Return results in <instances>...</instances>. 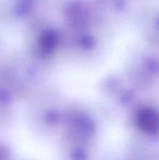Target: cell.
<instances>
[{
  "instance_id": "cell-1",
  "label": "cell",
  "mask_w": 159,
  "mask_h": 160,
  "mask_svg": "<svg viewBox=\"0 0 159 160\" xmlns=\"http://www.w3.org/2000/svg\"><path fill=\"white\" fill-rule=\"evenodd\" d=\"M141 127L148 132H154L159 127V117L152 109H144L140 116Z\"/></svg>"
},
{
  "instance_id": "cell-2",
  "label": "cell",
  "mask_w": 159,
  "mask_h": 160,
  "mask_svg": "<svg viewBox=\"0 0 159 160\" xmlns=\"http://www.w3.org/2000/svg\"><path fill=\"white\" fill-rule=\"evenodd\" d=\"M57 44V36L52 33H45L40 39V49L44 52L52 50Z\"/></svg>"
}]
</instances>
